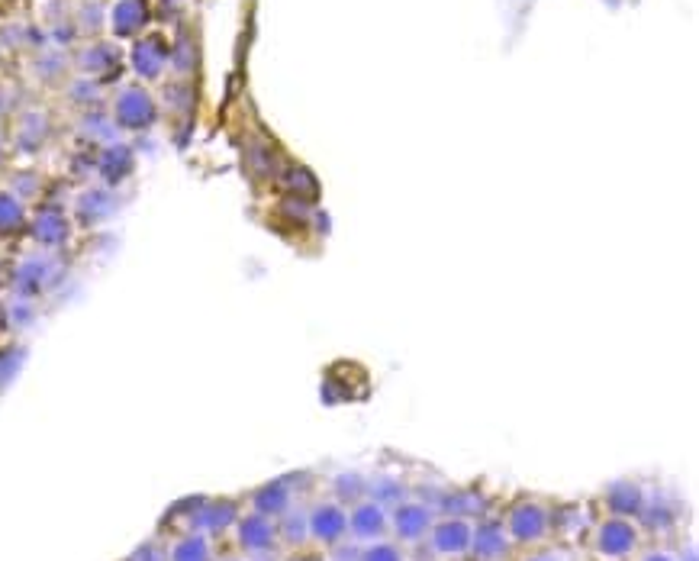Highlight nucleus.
<instances>
[{
	"label": "nucleus",
	"mask_w": 699,
	"mask_h": 561,
	"mask_svg": "<svg viewBox=\"0 0 699 561\" xmlns=\"http://www.w3.org/2000/svg\"><path fill=\"white\" fill-rule=\"evenodd\" d=\"M551 532V510L538 500H519L506 513V536L516 545H538Z\"/></svg>",
	"instance_id": "nucleus-1"
},
{
	"label": "nucleus",
	"mask_w": 699,
	"mask_h": 561,
	"mask_svg": "<svg viewBox=\"0 0 699 561\" xmlns=\"http://www.w3.org/2000/svg\"><path fill=\"white\" fill-rule=\"evenodd\" d=\"M638 539H642V532H638L632 520H625V516H606V520L596 526L593 545L603 558L619 561V558H629L638 549Z\"/></svg>",
	"instance_id": "nucleus-2"
},
{
	"label": "nucleus",
	"mask_w": 699,
	"mask_h": 561,
	"mask_svg": "<svg viewBox=\"0 0 699 561\" xmlns=\"http://www.w3.org/2000/svg\"><path fill=\"white\" fill-rule=\"evenodd\" d=\"M113 117L123 129H133V133H139V129H149L155 123L158 107H155L152 94L145 88H139V84H126V88L116 94Z\"/></svg>",
	"instance_id": "nucleus-3"
},
{
	"label": "nucleus",
	"mask_w": 699,
	"mask_h": 561,
	"mask_svg": "<svg viewBox=\"0 0 699 561\" xmlns=\"http://www.w3.org/2000/svg\"><path fill=\"white\" fill-rule=\"evenodd\" d=\"M387 516H390L393 536H397L400 542H422L435 523V510L429 507V503H419V500L393 503V510H387Z\"/></svg>",
	"instance_id": "nucleus-4"
},
{
	"label": "nucleus",
	"mask_w": 699,
	"mask_h": 561,
	"mask_svg": "<svg viewBox=\"0 0 699 561\" xmlns=\"http://www.w3.org/2000/svg\"><path fill=\"white\" fill-rule=\"evenodd\" d=\"M52 284H58V265L52 255H33L23 258L13 271V294L33 300L42 291H49Z\"/></svg>",
	"instance_id": "nucleus-5"
},
{
	"label": "nucleus",
	"mask_w": 699,
	"mask_h": 561,
	"mask_svg": "<svg viewBox=\"0 0 699 561\" xmlns=\"http://www.w3.org/2000/svg\"><path fill=\"white\" fill-rule=\"evenodd\" d=\"M471 532L474 526L461 516H445V520H435L429 529V545L435 555L442 558H458V555H468L471 549Z\"/></svg>",
	"instance_id": "nucleus-6"
},
{
	"label": "nucleus",
	"mask_w": 699,
	"mask_h": 561,
	"mask_svg": "<svg viewBox=\"0 0 699 561\" xmlns=\"http://www.w3.org/2000/svg\"><path fill=\"white\" fill-rule=\"evenodd\" d=\"M390 529V516L384 503H377L371 497H364L352 503V513H348V532L355 536V542H374L381 539Z\"/></svg>",
	"instance_id": "nucleus-7"
},
{
	"label": "nucleus",
	"mask_w": 699,
	"mask_h": 561,
	"mask_svg": "<svg viewBox=\"0 0 699 561\" xmlns=\"http://www.w3.org/2000/svg\"><path fill=\"white\" fill-rule=\"evenodd\" d=\"M26 233L33 236L36 246L55 252V249H65V246H68V239H71V220L65 217L62 210L46 207V210H39L33 220H29Z\"/></svg>",
	"instance_id": "nucleus-8"
},
{
	"label": "nucleus",
	"mask_w": 699,
	"mask_h": 561,
	"mask_svg": "<svg viewBox=\"0 0 699 561\" xmlns=\"http://www.w3.org/2000/svg\"><path fill=\"white\" fill-rule=\"evenodd\" d=\"M310 520V539L323 542V545H339L348 536V513L342 510V503H319L307 513Z\"/></svg>",
	"instance_id": "nucleus-9"
},
{
	"label": "nucleus",
	"mask_w": 699,
	"mask_h": 561,
	"mask_svg": "<svg viewBox=\"0 0 699 561\" xmlns=\"http://www.w3.org/2000/svg\"><path fill=\"white\" fill-rule=\"evenodd\" d=\"M509 536H506V526L500 520H484L477 523V529L471 532V555L477 561H503L509 555Z\"/></svg>",
	"instance_id": "nucleus-10"
},
{
	"label": "nucleus",
	"mask_w": 699,
	"mask_h": 561,
	"mask_svg": "<svg viewBox=\"0 0 699 561\" xmlns=\"http://www.w3.org/2000/svg\"><path fill=\"white\" fill-rule=\"evenodd\" d=\"M168 55H171V49H168V42L162 36H145V39H139L136 46H133L129 62H133L139 78L155 81V78H162V71L168 65Z\"/></svg>",
	"instance_id": "nucleus-11"
},
{
	"label": "nucleus",
	"mask_w": 699,
	"mask_h": 561,
	"mask_svg": "<svg viewBox=\"0 0 699 561\" xmlns=\"http://www.w3.org/2000/svg\"><path fill=\"white\" fill-rule=\"evenodd\" d=\"M75 213L81 226H100L116 213V194L110 187H87L75 200Z\"/></svg>",
	"instance_id": "nucleus-12"
},
{
	"label": "nucleus",
	"mask_w": 699,
	"mask_h": 561,
	"mask_svg": "<svg viewBox=\"0 0 699 561\" xmlns=\"http://www.w3.org/2000/svg\"><path fill=\"white\" fill-rule=\"evenodd\" d=\"M278 542V526L265 513H249L239 520V545L245 552H268Z\"/></svg>",
	"instance_id": "nucleus-13"
},
{
	"label": "nucleus",
	"mask_w": 699,
	"mask_h": 561,
	"mask_svg": "<svg viewBox=\"0 0 699 561\" xmlns=\"http://www.w3.org/2000/svg\"><path fill=\"white\" fill-rule=\"evenodd\" d=\"M149 23V0H120L110 13V26L116 36H139Z\"/></svg>",
	"instance_id": "nucleus-14"
},
{
	"label": "nucleus",
	"mask_w": 699,
	"mask_h": 561,
	"mask_svg": "<svg viewBox=\"0 0 699 561\" xmlns=\"http://www.w3.org/2000/svg\"><path fill=\"white\" fill-rule=\"evenodd\" d=\"M603 500H606V510L613 516L632 520V516H638L645 507V491H642V484H635V481H619L609 487Z\"/></svg>",
	"instance_id": "nucleus-15"
},
{
	"label": "nucleus",
	"mask_w": 699,
	"mask_h": 561,
	"mask_svg": "<svg viewBox=\"0 0 699 561\" xmlns=\"http://www.w3.org/2000/svg\"><path fill=\"white\" fill-rule=\"evenodd\" d=\"M133 165H136V158H133V149L129 146H107L97 158V171L107 187L123 184L129 175H133Z\"/></svg>",
	"instance_id": "nucleus-16"
},
{
	"label": "nucleus",
	"mask_w": 699,
	"mask_h": 561,
	"mask_svg": "<svg viewBox=\"0 0 699 561\" xmlns=\"http://www.w3.org/2000/svg\"><path fill=\"white\" fill-rule=\"evenodd\" d=\"M252 503H255V513H265L271 520H278L281 513L294 507V491L287 487V481H271L265 487H258Z\"/></svg>",
	"instance_id": "nucleus-17"
},
{
	"label": "nucleus",
	"mask_w": 699,
	"mask_h": 561,
	"mask_svg": "<svg viewBox=\"0 0 699 561\" xmlns=\"http://www.w3.org/2000/svg\"><path fill=\"white\" fill-rule=\"evenodd\" d=\"M29 226V213L20 197H13L10 191H0V239H13L26 233Z\"/></svg>",
	"instance_id": "nucleus-18"
},
{
	"label": "nucleus",
	"mask_w": 699,
	"mask_h": 561,
	"mask_svg": "<svg viewBox=\"0 0 699 561\" xmlns=\"http://www.w3.org/2000/svg\"><path fill=\"white\" fill-rule=\"evenodd\" d=\"M236 503L232 500H213V503H207V507H200V513L194 516V523H197V529H203V532H223V529H229L232 523H236Z\"/></svg>",
	"instance_id": "nucleus-19"
},
{
	"label": "nucleus",
	"mask_w": 699,
	"mask_h": 561,
	"mask_svg": "<svg viewBox=\"0 0 699 561\" xmlns=\"http://www.w3.org/2000/svg\"><path fill=\"white\" fill-rule=\"evenodd\" d=\"M46 136H49V120H46V113H26V117L20 120V126H17V149L20 152H36L42 142H46Z\"/></svg>",
	"instance_id": "nucleus-20"
},
{
	"label": "nucleus",
	"mask_w": 699,
	"mask_h": 561,
	"mask_svg": "<svg viewBox=\"0 0 699 561\" xmlns=\"http://www.w3.org/2000/svg\"><path fill=\"white\" fill-rule=\"evenodd\" d=\"M274 526H278V539H284L287 545H303L310 539V520L303 510L290 507L287 513H281L278 520H274Z\"/></svg>",
	"instance_id": "nucleus-21"
},
{
	"label": "nucleus",
	"mask_w": 699,
	"mask_h": 561,
	"mask_svg": "<svg viewBox=\"0 0 699 561\" xmlns=\"http://www.w3.org/2000/svg\"><path fill=\"white\" fill-rule=\"evenodd\" d=\"M78 65L87 71V75H107V71H113L116 65H120V55H116L113 46H91L78 59Z\"/></svg>",
	"instance_id": "nucleus-22"
},
{
	"label": "nucleus",
	"mask_w": 699,
	"mask_h": 561,
	"mask_svg": "<svg viewBox=\"0 0 699 561\" xmlns=\"http://www.w3.org/2000/svg\"><path fill=\"white\" fill-rule=\"evenodd\" d=\"M480 507H484V497H480L477 491H448L442 497V510L448 516H461V520H468V516L477 513Z\"/></svg>",
	"instance_id": "nucleus-23"
},
{
	"label": "nucleus",
	"mask_w": 699,
	"mask_h": 561,
	"mask_svg": "<svg viewBox=\"0 0 699 561\" xmlns=\"http://www.w3.org/2000/svg\"><path fill=\"white\" fill-rule=\"evenodd\" d=\"M171 561H210V542L203 536H184L174 545Z\"/></svg>",
	"instance_id": "nucleus-24"
},
{
	"label": "nucleus",
	"mask_w": 699,
	"mask_h": 561,
	"mask_svg": "<svg viewBox=\"0 0 699 561\" xmlns=\"http://www.w3.org/2000/svg\"><path fill=\"white\" fill-rule=\"evenodd\" d=\"M358 561H406L403 549L397 542H381V539H374V542H364L361 545V555Z\"/></svg>",
	"instance_id": "nucleus-25"
},
{
	"label": "nucleus",
	"mask_w": 699,
	"mask_h": 561,
	"mask_svg": "<svg viewBox=\"0 0 699 561\" xmlns=\"http://www.w3.org/2000/svg\"><path fill=\"white\" fill-rule=\"evenodd\" d=\"M39 191H42V181H39V175H33V171H20V175H13V181H10V194L20 197L23 204L36 200Z\"/></svg>",
	"instance_id": "nucleus-26"
},
{
	"label": "nucleus",
	"mask_w": 699,
	"mask_h": 561,
	"mask_svg": "<svg viewBox=\"0 0 699 561\" xmlns=\"http://www.w3.org/2000/svg\"><path fill=\"white\" fill-rule=\"evenodd\" d=\"M364 491H368V481L361 478V474H339L336 478V494L339 500H364Z\"/></svg>",
	"instance_id": "nucleus-27"
},
{
	"label": "nucleus",
	"mask_w": 699,
	"mask_h": 561,
	"mask_svg": "<svg viewBox=\"0 0 699 561\" xmlns=\"http://www.w3.org/2000/svg\"><path fill=\"white\" fill-rule=\"evenodd\" d=\"M20 365H23V349H13V345H10V349L0 352V387H4L13 374L20 371Z\"/></svg>",
	"instance_id": "nucleus-28"
},
{
	"label": "nucleus",
	"mask_w": 699,
	"mask_h": 561,
	"mask_svg": "<svg viewBox=\"0 0 699 561\" xmlns=\"http://www.w3.org/2000/svg\"><path fill=\"white\" fill-rule=\"evenodd\" d=\"M7 316H10V320H13V323H17V326H26V323H33V316H36V310H33V304H29V300H26V297H20V300H17V304H13V307L7 310Z\"/></svg>",
	"instance_id": "nucleus-29"
},
{
	"label": "nucleus",
	"mask_w": 699,
	"mask_h": 561,
	"mask_svg": "<svg viewBox=\"0 0 699 561\" xmlns=\"http://www.w3.org/2000/svg\"><path fill=\"white\" fill-rule=\"evenodd\" d=\"M358 555H361V545H345V542H339V545H332V561H358Z\"/></svg>",
	"instance_id": "nucleus-30"
},
{
	"label": "nucleus",
	"mask_w": 699,
	"mask_h": 561,
	"mask_svg": "<svg viewBox=\"0 0 699 561\" xmlns=\"http://www.w3.org/2000/svg\"><path fill=\"white\" fill-rule=\"evenodd\" d=\"M522 561H567L561 552H555V549H542V552H532V555H526Z\"/></svg>",
	"instance_id": "nucleus-31"
},
{
	"label": "nucleus",
	"mask_w": 699,
	"mask_h": 561,
	"mask_svg": "<svg viewBox=\"0 0 699 561\" xmlns=\"http://www.w3.org/2000/svg\"><path fill=\"white\" fill-rule=\"evenodd\" d=\"M642 561H677V558L667 555V552H651V555H645Z\"/></svg>",
	"instance_id": "nucleus-32"
},
{
	"label": "nucleus",
	"mask_w": 699,
	"mask_h": 561,
	"mask_svg": "<svg viewBox=\"0 0 699 561\" xmlns=\"http://www.w3.org/2000/svg\"><path fill=\"white\" fill-rule=\"evenodd\" d=\"M4 323H7V310L0 307V333H4Z\"/></svg>",
	"instance_id": "nucleus-33"
},
{
	"label": "nucleus",
	"mask_w": 699,
	"mask_h": 561,
	"mask_svg": "<svg viewBox=\"0 0 699 561\" xmlns=\"http://www.w3.org/2000/svg\"><path fill=\"white\" fill-rule=\"evenodd\" d=\"M290 561H323V558H313V555H303V558H290Z\"/></svg>",
	"instance_id": "nucleus-34"
},
{
	"label": "nucleus",
	"mask_w": 699,
	"mask_h": 561,
	"mask_svg": "<svg viewBox=\"0 0 699 561\" xmlns=\"http://www.w3.org/2000/svg\"><path fill=\"white\" fill-rule=\"evenodd\" d=\"M4 155H7V152H4V139H0V162H4Z\"/></svg>",
	"instance_id": "nucleus-35"
},
{
	"label": "nucleus",
	"mask_w": 699,
	"mask_h": 561,
	"mask_svg": "<svg viewBox=\"0 0 699 561\" xmlns=\"http://www.w3.org/2000/svg\"><path fill=\"white\" fill-rule=\"evenodd\" d=\"M0 242H4V239H0ZM0 255H4V246H0Z\"/></svg>",
	"instance_id": "nucleus-36"
},
{
	"label": "nucleus",
	"mask_w": 699,
	"mask_h": 561,
	"mask_svg": "<svg viewBox=\"0 0 699 561\" xmlns=\"http://www.w3.org/2000/svg\"><path fill=\"white\" fill-rule=\"evenodd\" d=\"M226 561H236V558H226Z\"/></svg>",
	"instance_id": "nucleus-37"
}]
</instances>
